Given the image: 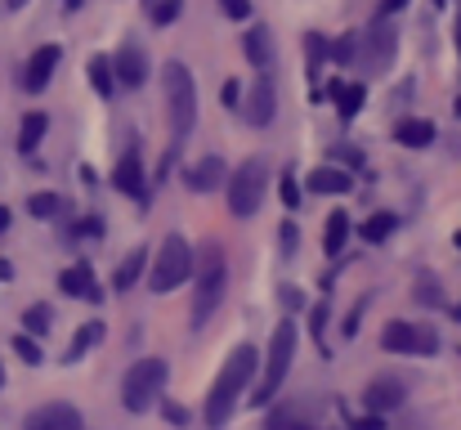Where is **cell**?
<instances>
[{"instance_id": "1", "label": "cell", "mask_w": 461, "mask_h": 430, "mask_svg": "<svg viewBox=\"0 0 461 430\" xmlns=\"http://www.w3.org/2000/svg\"><path fill=\"white\" fill-rule=\"evenodd\" d=\"M251 377H256V350H251V345H238V350L224 359V368H220V377H215V386H211V395H206V426H224V422L233 417V408H238V399L247 395Z\"/></svg>"}, {"instance_id": "2", "label": "cell", "mask_w": 461, "mask_h": 430, "mask_svg": "<svg viewBox=\"0 0 461 430\" xmlns=\"http://www.w3.org/2000/svg\"><path fill=\"white\" fill-rule=\"evenodd\" d=\"M161 86H166V113H170L175 135H188L193 122H197V81H193V72L184 63H166Z\"/></svg>"}, {"instance_id": "3", "label": "cell", "mask_w": 461, "mask_h": 430, "mask_svg": "<svg viewBox=\"0 0 461 430\" xmlns=\"http://www.w3.org/2000/svg\"><path fill=\"white\" fill-rule=\"evenodd\" d=\"M265 188H269V166H265L260 157L242 161V166L229 175V211H233L238 220H251V215L260 211V202H265Z\"/></svg>"}, {"instance_id": "4", "label": "cell", "mask_w": 461, "mask_h": 430, "mask_svg": "<svg viewBox=\"0 0 461 430\" xmlns=\"http://www.w3.org/2000/svg\"><path fill=\"white\" fill-rule=\"evenodd\" d=\"M224 283H229V270H224V252L220 247H206L202 252V270H197V291H193V327L202 332L206 318L215 314L220 296H224Z\"/></svg>"}, {"instance_id": "5", "label": "cell", "mask_w": 461, "mask_h": 430, "mask_svg": "<svg viewBox=\"0 0 461 430\" xmlns=\"http://www.w3.org/2000/svg\"><path fill=\"white\" fill-rule=\"evenodd\" d=\"M292 359H296V323H278V327H274V341H269L265 381H260V390L251 395L256 404H269V399L278 395V386H283L287 372H292Z\"/></svg>"}, {"instance_id": "6", "label": "cell", "mask_w": 461, "mask_h": 430, "mask_svg": "<svg viewBox=\"0 0 461 430\" xmlns=\"http://www.w3.org/2000/svg\"><path fill=\"white\" fill-rule=\"evenodd\" d=\"M161 386H166V359H140L122 381V404L131 413H149L161 395Z\"/></svg>"}, {"instance_id": "7", "label": "cell", "mask_w": 461, "mask_h": 430, "mask_svg": "<svg viewBox=\"0 0 461 430\" xmlns=\"http://www.w3.org/2000/svg\"><path fill=\"white\" fill-rule=\"evenodd\" d=\"M188 274H193V252H188V242H184V238H166V242H161V252H157V265H153L149 287L161 296V291L179 287Z\"/></svg>"}, {"instance_id": "8", "label": "cell", "mask_w": 461, "mask_h": 430, "mask_svg": "<svg viewBox=\"0 0 461 430\" xmlns=\"http://www.w3.org/2000/svg\"><path fill=\"white\" fill-rule=\"evenodd\" d=\"M381 345L394 350V354H435V350H439V336H435L430 327H421V323H403V318H394V323H385Z\"/></svg>"}, {"instance_id": "9", "label": "cell", "mask_w": 461, "mask_h": 430, "mask_svg": "<svg viewBox=\"0 0 461 430\" xmlns=\"http://www.w3.org/2000/svg\"><path fill=\"white\" fill-rule=\"evenodd\" d=\"M113 77H117L122 86H144V81H149V59H144V50H140L135 41H126V45L117 50Z\"/></svg>"}, {"instance_id": "10", "label": "cell", "mask_w": 461, "mask_h": 430, "mask_svg": "<svg viewBox=\"0 0 461 430\" xmlns=\"http://www.w3.org/2000/svg\"><path fill=\"white\" fill-rule=\"evenodd\" d=\"M27 430H86V422L72 404H45L27 417Z\"/></svg>"}, {"instance_id": "11", "label": "cell", "mask_w": 461, "mask_h": 430, "mask_svg": "<svg viewBox=\"0 0 461 430\" xmlns=\"http://www.w3.org/2000/svg\"><path fill=\"white\" fill-rule=\"evenodd\" d=\"M274 108H278V95H274V81L269 77H260L256 86H251V95H247V122L251 126H269L274 122Z\"/></svg>"}, {"instance_id": "12", "label": "cell", "mask_w": 461, "mask_h": 430, "mask_svg": "<svg viewBox=\"0 0 461 430\" xmlns=\"http://www.w3.org/2000/svg\"><path fill=\"white\" fill-rule=\"evenodd\" d=\"M229 184V166L211 152V157H202L197 166H188V188L193 193H215V188H224Z\"/></svg>"}, {"instance_id": "13", "label": "cell", "mask_w": 461, "mask_h": 430, "mask_svg": "<svg viewBox=\"0 0 461 430\" xmlns=\"http://www.w3.org/2000/svg\"><path fill=\"white\" fill-rule=\"evenodd\" d=\"M54 68H59V45H41L36 54H32V63H27V72H23V90H45L50 86V77H54Z\"/></svg>"}, {"instance_id": "14", "label": "cell", "mask_w": 461, "mask_h": 430, "mask_svg": "<svg viewBox=\"0 0 461 430\" xmlns=\"http://www.w3.org/2000/svg\"><path fill=\"white\" fill-rule=\"evenodd\" d=\"M390 59H394V32L376 23V27L367 32V54H363V63H367L372 72H381Z\"/></svg>"}, {"instance_id": "15", "label": "cell", "mask_w": 461, "mask_h": 430, "mask_svg": "<svg viewBox=\"0 0 461 430\" xmlns=\"http://www.w3.org/2000/svg\"><path fill=\"white\" fill-rule=\"evenodd\" d=\"M113 184H117L122 193H144V161H140V148L122 152V161H117V170H113Z\"/></svg>"}, {"instance_id": "16", "label": "cell", "mask_w": 461, "mask_h": 430, "mask_svg": "<svg viewBox=\"0 0 461 430\" xmlns=\"http://www.w3.org/2000/svg\"><path fill=\"white\" fill-rule=\"evenodd\" d=\"M242 54H247V63H251V68H269V59H274L269 27H251V32L242 36Z\"/></svg>"}, {"instance_id": "17", "label": "cell", "mask_w": 461, "mask_h": 430, "mask_svg": "<svg viewBox=\"0 0 461 430\" xmlns=\"http://www.w3.org/2000/svg\"><path fill=\"white\" fill-rule=\"evenodd\" d=\"M59 287H63L68 296H81V300H99V283H95V274H90L86 265H72V270H63Z\"/></svg>"}, {"instance_id": "18", "label": "cell", "mask_w": 461, "mask_h": 430, "mask_svg": "<svg viewBox=\"0 0 461 430\" xmlns=\"http://www.w3.org/2000/svg\"><path fill=\"white\" fill-rule=\"evenodd\" d=\"M394 140L403 143V148H426V143H435V126L426 117H408V122H399Z\"/></svg>"}, {"instance_id": "19", "label": "cell", "mask_w": 461, "mask_h": 430, "mask_svg": "<svg viewBox=\"0 0 461 430\" xmlns=\"http://www.w3.org/2000/svg\"><path fill=\"white\" fill-rule=\"evenodd\" d=\"M345 238H349V215L331 211V215H327V229H322V252H327V256H340V252H345Z\"/></svg>"}, {"instance_id": "20", "label": "cell", "mask_w": 461, "mask_h": 430, "mask_svg": "<svg viewBox=\"0 0 461 430\" xmlns=\"http://www.w3.org/2000/svg\"><path fill=\"white\" fill-rule=\"evenodd\" d=\"M309 184H313V193H349V170H336V166H322V170H313L309 175Z\"/></svg>"}, {"instance_id": "21", "label": "cell", "mask_w": 461, "mask_h": 430, "mask_svg": "<svg viewBox=\"0 0 461 430\" xmlns=\"http://www.w3.org/2000/svg\"><path fill=\"white\" fill-rule=\"evenodd\" d=\"M367 404H372L376 413H381V408H399V404H403V386H399V381H372Z\"/></svg>"}, {"instance_id": "22", "label": "cell", "mask_w": 461, "mask_h": 430, "mask_svg": "<svg viewBox=\"0 0 461 430\" xmlns=\"http://www.w3.org/2000/svg\"><path fill=\"white\" fill-rule=\"evenodd\" d=\"M331 99H336V108H340L345 117H354V113L363 108V86H345V81H336V86H331Z\"/></svg>"}, {"instance_id": "23", "label": "cell", "mask_w": 461, "mask_h": 430, "mask_svg": "<svg viewBox=\"0 0 461 430\" xmlns=\"http://www.w3.org/2000/svg\"><path fill=\"white\" fill-rule=\"evenodd\" d=\"M45 126H50V122H45V113H32V117H23V131H18V148H23V152H32L36 143L45 140Z\"/></svg>"}, {"instance_id": "24", "label": "cell", "mask_w": 461, "mask_h": 430, "mask_svg": "<svg viewBox=\"0 0 461 430\" xmlns=\"http://www.w3.org/2000/svg\"><path fill=\"white\" fill-rule=\"evenodd\" d=\"M113 81H117V77H113V59L95 54V59H90V86H95L99 95H113Z\"/></svg>"}, {"instance_id": "25", "label": "cell", "mask_w": 461, "mask_h": 430, "mask_svg": "<svg viewBox=\"0 0 461 430\" xmlns=\"http://www.w3.org/2000/svg\"><path fill=\"white\" fill-rule=\"evenodd\" d=\"M27 211H32L36 220H54V215L63 211V197H59V193H36V197L27 202Z\"/></svg>"}, {"instance_id": "26", "label": "cell", "mask_w": 461, "mask_h": 430, "mask_svg": "<svg viewBox=\"0 0 461 430\" xmlns=\"http://www.w3.org/2000/svg\"><path fill=\"white\" fill-rule=\"evenodd\" d=\"M140 274H144V256L135 252V256H126V261H122V270H117V279H113V287H117V291H126V287L135 283Z\"/></svg>"}, {"instance_id": "27", "label": "cell", "mask_w": 461, "mask_h": 430, "mask_svg": "<svg viewBox=\"0 0 461 430\" xmlns=\"http://www.w3.org/2000/svg\"><path fill=\"white\" fill-rule=\"evenodd\" d=\"M99 336H104V323H86V327L77 332V341H72V350H68V359H81V354H86V350H90V345H95Z\"/></svg>"}, {"instance_id": "28", "label": "cell", "mask_w": 461, "mask_h": 430, "mask_svg": "<svg viewBox=\"0 0 461 430\" xmlns=\"http://www.w3.org/2000/svg\"><path fill=\"white\" fill-rule=\"evenodd\" d=\"M23 323H27L32 336H45V332H50V305H32V309L23 314Z\"/></svg>"}, {"instance_id": "29", "label": "cell", "mask_w": 461, "mask_h": 430, "mask_svg": "<svg viewBox=\"0 0 461 430\" xmlns=\"http://www.w3.org/2000/svg\"><path fill=\"white\" fill-rule=\"evenodd\" d=\"M390 229H394V215H372V220L363 224V238H367V242H381V238H390Z\"/></svg>"}, {"instance_id": "30", "label": "cell", "mask_w": 461, "mask_h": 430, "mask_svg": "<svg viewBox=\"0 0 461 430\" xmlns=\"http://www.w3.org/2000/svg\"><path fill=\"white\" fill-rule=\"evenodd\" d=\"M179 9H184V0H157V5H153V23H157V27L175 23V18H179Z\"/></svg>"}, {"instance_id": "31", "label": "cell", "mask_w": 461, "mask_h": 430, "mask_svg": "<svg viewBox=\"0 0 461 430\" xmlns=\"http://www.w3.org/2000/svg\"><path fill=\"white\" fill-rule=\"evenodd\" d=\"M322 59H327V36H309V77L322 68Z\"/></svg>"}, {"instance_id": "32", "label": "cell", "mask_w": 461, "mask_h": 430, "mask_svg": "<svg viewBox=\"0 0 461 430\" xmlns=\"http://www.w3.org/2000/svg\"><path fill=\"white\" fill-rule=\"evenodd\" d=\"M14 350L23 354V363H41V345L27 341V336H14Z\"/></svg>"}, {"instance_id": "33", "label": "cell", "mask_w": 461, "mask_h": 430, "mask_svg": "<svg viewBox=\"0 0 461 430\" xmlns=\"http://www.w3.org/2000/svg\"><path fill=\"white\" fill-rule=\"evenodd\" d=\"M354 54H358V45H354V41H336V45H331V59H336V63H349Z\"/></svg>"}, {"instance_id": "34", "label": "cell", "mask_w": 461, "mask_h": 430, "mask_svg": "<svg viewBox=\"0 0 461 430\" xmlns=\"http://www.w3.org/2000/svg\"><path fill=\"white\" fill-rule=\"evenodd\" d=\"M220 5H224L229 18H247V14H251V0H220Z\"/></svg>"}, {"instance_id": "35", "label": "cell", "mask_w": 461, "mask_h": 430, "mask_svg": "<svg viewBox=\"0 0 461 430\" xmlns=\"http://www.w3.org/2000/svg\"><path fill=\"white\" fill-rule=\"evenodd\" d=\"M354 430H385L381 417H363V422H354Z\"/></svg>"}, {"instance_id": "36", "label": "cell", "mask_w": 461, "mask_h": 430, "mask_svg": "<svg viewBox=\"0 0 461 430\" xmlns=\"http://www.w3.org/2000/svg\"><path fill=\"white\" fill-rule=\"evenodd\" d=\"M224 104H229V108H238V81H229V86H224Z\"/></svg>"}, {"instance_id": "37", "label": "cell", "mask_w": 461, "mask_h": 430, "mask_svg": "<svg viewBox=\"0 0 461 430\" xmlns=\"http://www.w3.org/2000/svg\"><path fill=\"white\" fill-rule=\"evenodd\" d=\"M403 5H408V0H381V14H399Z\"/></svg>"}, {"instance_id": "38", "label": "cell", "mask_w": 461, "mask_h": 430, "mask_svg": "<svg viewBox=\"0 0 461 430\" xmlns=\"http://www.w3.org/2000/svg\"><path fill=\"white\" fill-rule=\"evenodd\" d=\"M5 229H9V211L0 206V233H5Z\"/></svg>"}, {"instance_id": "39", "label": "cell", "mask_w": 461, "mask_h": 430, "mask_svg": "<svg viewBox=\"0 0 461 430\" xmlns=\"http://www.w3.org/2000/svg\"><path fill=\"white\" fill-rule=\"evenodd\" d=\"M23 5H27V0H5V9H23Z\"/></svg>"}, {"instance_id": "40", "label": "cell", "mask_w": 461, "mask_h": 430, "mask_svg": "<svg viewBox=\"0 0 461 430\" xmlns=\"http://www.w3.org/2000/svg\"><path fill=\"white\" fill-rule=\"evenodd\" d=\"M0 386H5V368H0Z\"/></svg>"}, {"instance_id": "41", "label": "cell", "mask_w": 461, "mask_h": 430, "mask_svg": "<svg viewBox=\"0 0 461 430\" xmlns=\"http://www.w3.org/2000/svg\"><path fill=\"white\" fill-rule=\"evenodd\" d=\"M457 113H461V95H457Z\"/></svg>"}, {"instance_id": "42", "label": "cell", "mask_w": 461, "mask_h": 430, "mask_svg": "<svg viewBox=\"0 0 461 430\" xmlns=\"http://www.w3.org/2000/svg\"><path fill=\"white\" fill-rule=\"evenodd\" d=\"M457 247H461V233H457Z\"/></svg>"}]
</instances>
